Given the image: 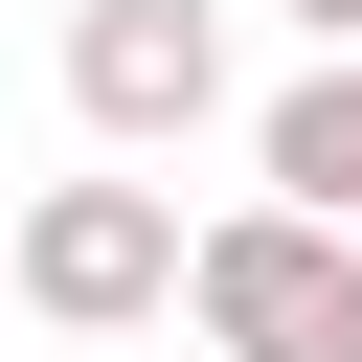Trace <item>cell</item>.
<instances>
[{"label": "cell", "instance_id": "3957f363", "mask_svg": "<svg viewBox=\"0 0 362 362\" xmlns=\"http://www.w3.org/2000/svg\"><path fill=\"white\" fill-rule=\"evenodd\" d=\"M68 113L90 158H181L226 113V0H68Z\"/></svg>", "mask_w": 362, "mask_h": 362}, {"label": "cell", "instance_id": "277c9868", "mask_svg": "<svg viewBox=\"0 0 362 362\" xmlns=\"http://www.w3.org/2000/svg\"><path fill=\"white\" fill-rule=\"evenodd\" d=\"M249 158H272V204H317V226H362V45H317L272 113H249Z\"/></svg>", "mask_w": 362, "mask_h": 362}, {"label": "cell", "instance_id": "6da1fadb", "mask_svg": "<svg viewBox=\"0 0 362 362\" xmlns=\"http://www.w3.org/2000/svg\"><path fill=\"white\" fill-rule=\"evenodd\" d=\"M181 181H45L23 226H0V294L45 317V339H136V317H181Z\"/></svg>", "mask_w": 362, "mask_h": 362}, {"label": "cell", "instance_id": "7a4b0ae2", "mask_svg": "<svg viewBox=\"0 0 362 362\" xmlns=\"http://www.w3.org/2000/svg\"><path fill=\"white\" fill-rule=\"evenodd\" d=\"M181 317H204V362H362V226L226 204V226L181 249Z\"/></svg>", "mask_w": 362, "mask_h": 362}]
</instances>
